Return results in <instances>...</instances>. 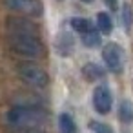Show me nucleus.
<instances>
[{
    "label": "nucleus",
    "instance_id": "f8f14e48",
    "mask_svg": "<svg viewBox=\"0 0 133 133\" xmlns=\"http://www.w3.org/2000/svg\"><path fill=\"white\" fill-rule=\"evenodd\" d=\"M71 28L75 31H80L82 35L88 33V31H93V26L88 18H71Z\"/></svg>",
    "mask_w": 133,
    "mask_h": 133
},
{
    "label": "nucleus",
    "instance_id": "7ed1b4c3",
    "mask_svg": "<svg viewBox=\"0 0 133 133\" xmlns=\"http://www.w3.org/2000/svg\"><path fill=\"white\" fill-rule=\"evenodd\" d=\"M17 71H18V77L28 84V86H33V88H46L48 82H49V77L48 73L44 71V68H40L37 62H20L17 66Z\"/></svg>",
    "mask_w": 133,
    "mask_h": 133
},
{
    "label": "nucleus",
    "instance_id": "6e6552de",
    "mask_svg": "<svg viewBox=\"0 0 133 133\" xmlns=\"http://www.w3.org/2000/svg\"><path fill=\"white\" fill-rule=\"evenodd\" d=\"M97 28L100 29V33H104V35H109L111 31H113V22H111V18H109V15L108 13H98L97 15Z\"/></svg>",
    "mask_w": 133,
    "mask_h": 133
},
{
    "label": "nucleus",
    "instance_id": "f257e3e1",
    "mask_svg": "<svg viewBox=\"0 0 133 133\" xmlns=\"http://www.w3.org/2000/svg\"><path fill=\"white\" fill-rule=\"evenodd\" d=\"M8 120L13 126L22 128H40L48 122V113L37 106H15L8 113Z\"/></svg>",
    "mask_w": 133,
    "mask_h": 133
},
{
    "label": "nucleus",
    "instance_id": "1a4fd4ad",
    "mask_svg": "<svg viewBox=\"0 0 133 133\" xmlns=\"http://www.w3.org/2000/svg\"><path fill=\"white\" fill-rule=\"evenodd\" d=\"M58 128H60V133H77V124L68 113H62L58 117Z\"/></svg>",
    "mask_w": 133,
    "mask_h": 133
},
{
    "label": "nucleus",
    "instance_id": "ddd939ff",
    "mask_svg": "<svg viewBox=\"0 0 133 133\" xmlns=\"http://www.w3.org/2000/svg\"><path fill=\"white\" fill-rule=\"evenodd\" d=\"M98 42H100V37H98V33H95V31H88V33L82 35V44H84L86 48H97Z\"/></svg>",
    "mask_w": 133,
    "mask_h": 133
},
{
    "label": "nucleus",
    "instance_id": "9b49d317",
    "mask_svg": "<svg viewBox=\"0 0 133 133\" xmlns=\"http://www.w3.org/2000/svg\"><path fill=\"white\" fill-rule=\"evenodd\" d=\"M82 73H84V77H86L88 80H97V78H100V77L104 75L102 68L97 66V64H86V66L82 68Z\"/></svg>",
    "mask_w": 133,
    "mask_h": 133
},
{
    "label": "nucleus",
    "instance_id": "2eb2a0df",
    "mask_svg": "<svg viewBox=\"0 0 133 133\" xmlns=\"http://www.w3.org/2000/svg\"><path fill=\"white\" fill-rule=\"evenodd\" d=\"M122 17H124L126 28H129V26H131V8H129L128 4H124V8H122Z\"/></svg>",
    "mask_w": 133,
    "mask_h": 133
},
{
    "label": "nucleus",
    "instance_id": "dca6fc26",
    "mask_svg": "<svg viewBox=\"0 0 133 133\" xmlns=\"http://www.w3.org/2000/svg\"><path fill=\"white\" fill-rule=\"evenodd\" d=\"M106 2H108V6H109L111 9H115V8H117V0H106Z\"/></svg>",
    "mask_w": 133,
    "mask_h": 133
},
{
    "label": "nucleus",
    "instance_id": "f3484780",
    "mask_svg": "<svg viewBox=\"0 0 133 133\" xmlns=\"http://www.w3.org/2000/svg\"><path fill=\"white\" fill-rule=\"evenodd\" d=\"M82 2H84V4H91V2H93V0H82Z\"/></svg>",
    "mask_w": 133,
    "mask_h": 133
},
{
    "label": "nucleus",
    "instance_id": "0eeeda50",
    "mask_svg": "<svg viewBox=\"0 0 133 133\" xmlns=\"http://www.w3.org/2000/svg\"><path fill=\"white\" fill-rule=\"evenodd\" d=\"M111 104H113V97H111V91L108 86H98L95 88V93H93V106L98 113H108L111 109Z\"/></svg>",
    "mask_w": 133,
    "mask_h": 133
},
{
    "label": "nucleus",
    "instance_id": "423d86ee",
    "mask_svg": "<svg viewBox=\"0 0 133 133\" xmlns=\"http://www.w3.org/2000/svg\"><path fill=\"white\" fill-rule=\"evenodd\" d=\"M102 58L106 62V66L111 69V71H120L122 68V49L117 46V44H108L104 46L102 49Z\"/></svg>",
    "mask_w": 133,
    "mask_h": 133
},
{
    "label": "nucleus",
    "instance_id": "4468645a",
    "mask_svg": "<svg viewBox=\"0 0 133 133\" xmlns=\"http://www.w3.org/2000/svg\"><path fill=\"white\" fill-rule=\"evenodd\" d=\"M89 126H91V129L95 133H113V129L108 124H102V122H97V120H91Z\"/></svg>",
    "mask_w": 133,
    "mask_h": 133
},
{
    "label": "nucleus",
    "instance_id": "20e7f679",
    "mask_svg": "<svg viewBox=\"0 0 133 133\" xmlns=\"http://www.w3.org/2000/svg\"><path fill=\"white\" fill-rule=\"evenodd\" d=\"M6 29L9 35H31V37H38V28L35 22H31L29 18L24 17H17L11 15L6 18Z\"/></svg>",
    "mask_w": 133,
    "mask_h": 133
},
{
    "label": "nucleus",
    "instance_id": "39448f33",
    "mask_svg": "<svg viewBox=\"0 0 133 133\" xmlns=\"http://www.w3.org/2000/svg\"><path fill=\"white\" fill-rule=\"evenodd\" d=\"M4 4L11 11H20V13H28L35 17L42 13V4L38 0H4Z\"/></svg>",
    "mask_w": 133,
    "mask_h": 133
},
{
    "label": "nucleus",
    "instance_id": "9d476101",
    "mask_svg": "<svg viewBox=\"0 0 133 133\" xmlns=\"http://www.w3.org/2000/svg\"><path fill=\"white\" fill-rule=\"evenodd\" d=\"M118 118L122 122H133V104L129 100H122L118 106Z\"/></svg>",
    "mask_w": 133,
    "mask_h": 133
},
{
    "label": "nucleus",
    "instance_id": "f03ea898",
    "mask_svg": "<svg viewBox=\"0 0 133 133\" xmlns=\"http://www.w3.org/2000/svg\"><path fill=\"white\" fill-rule=\"evenodd\" d=\"M8 46L11 48L13 53L26 57L29 60H37L44 57V46L38 37L31 35H9L8 37Z\"/></svg>",
    "mask_w": 133,
    "mask_h": 133
}]
</instances>
